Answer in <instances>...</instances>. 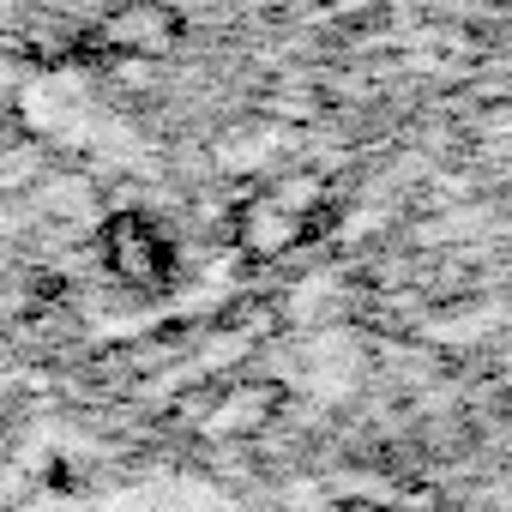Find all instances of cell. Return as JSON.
<instances>
[{
    "label": "cell",
    "mask_w": 512,
    "mask_h": 512,
    "mask_svg": "<svg viewBox=\"0 0 512 512\" xmlns=\"http://www.w3.org/2000/svg\"><path fill=\"white\" fill-rule=\"evenodd\" d=\"M0 350H7V344H0Z\"/></svg>",
    "instance_id": "4"
},
{
    "label": "cell",
    "mask_w": 512,
    "mask_h": 512,
    "mask_svg": "<svg viewBox=\"0 0 512 512\" xmlns=\"http://www.w3.org/2000/svg\"><path fill=\"white\" fill-rule=\"evenodd\" d=\"M49 169V157L37 145H13V151H0V193H19V187H37Z\"/></svg>",
    "instance_id": "2"
},
{
    "label": "cell",
    "mask_w": 512,
    "mask_h": 512,
    "mask_svg": "<svg viewBox=\"0 0 512 512\" xmlns=\"http://www.w3.org/2000/svg\"><path fill=\"white\" fill-rule=\"evenodd\" d=\"M25 79H31V55H25V49H13V43H0V97L25 91Z\"/></svg>",
    "instance_id": "3"
},
{
    "label": "cell",
    "mask_w": 512,
    "mask_h": 512,
    "mask_svg": "<svg viewBox=\"0 0 512 512\" xmlns=\"http://www.w3.org/2000/svg\"><path fill=\"white\" fill-rule=\"evenodd\" d=\"M103 37H109L115 49H163V43L175 37V19H169L163 7H151V0H133V7H115V13L103 19Z\"/></svg>",
    "instance_id": "1"
}]
</instances>
